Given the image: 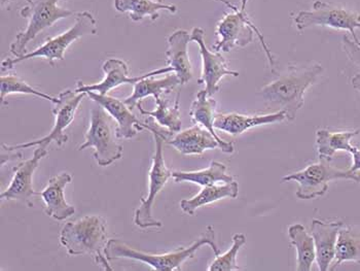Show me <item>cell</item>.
Instances as JSON below:
<instances>
[{"instance_id":"cell-1","label":"cell","mask_w":360,"mask_h":271,"mask_svg":"<svg viewBox=\"0 0 360 271\" xmlns=\"http://www.w3.org/2000/svg\"><path fill=\"white\" fill-rule=\"evenodd\" d=\"M324 68L320 64L292 66L288 73L264 86L259 95L264 101L279 106L286 114L288 121H293L303 108L307 90L314 85Z\"/></svg>"},{"instance_id":"cell-2","label":"cell","mask_w":360,"mask_h":271,"mask_svg":"<svg viewBox=\"0 0 360 271\" xmlns=\"http://www.w3.org/2000/svg\"><path fill=\"white\" fill-rule=\"evenodd\" d=\"M205 244L212 248L215 257L221 254V251L215 241L214 228L212 226H208L202 237L188 248H179L173 252L165 253V254H150V253L141 252V251L131 248L130 246L120 239H110L104 248V254L110 261L117 259H131L146 263L153 270L175 271L181 270L182 264L188 260L193 259L197 251H199Z\"/></svg>"},{"instance_id":"cell-3","label":"cell","mask_w":360,"mask_h":271,"mask_svg":"<svg viewBox=\"0 0 360 271\" xmlns=\"http://www.w3.org/2000/svg\"><path fill=\"white\" fill-rule=\"evenodd\" d=\"M152 131L153 139H155V151L153 157L152 168H150V183H148V193L146 198H141V206L137 208L134 215L135 225L141 229L162 228L163 223L158 221L153 215V206L157 195L163 190L167 182L172 177V172L166 166L165 159L163 154V144L168 141L173 135V132L168 129L160 127L152 122H148Z\"/></svg>"},{"instance_id":"cell-4","label":"cell","mask_w":360,"mask_h":271,"mask_svg":"<svg viewBox=\"0 0 360 271\" xmlns=\"http://www.w3.org/2000/svg\"><path fill=\"white\" fill-rule=\"evenodd\" d=\"M27 4L20 11L22 18L27 19L26 28L18 33L10 46L15 58L28 54L27 46L39 33L52 27L59 20L75 17L77 12L62 8L60 0H26Z\"/></svg>"},{"instance_id":"cell-5","label":"cell","mask_w":360,"mask_h":271,"mask_svg":"<svg viewBox=\"0 0 360 271\" xmlns=\"http://www.w3.org/2000/svg\"><path fill=\"white\" fill-rule=\"evenodd\" d=\"M106 222L100 215H86L75 222H68L60 233V244L70 256L104 254Z\"/></svg>"},{"instance_id":"cell-6","label":"cell","mask_w":360,"mask_h":271,"mask_svg":"<svg viewBox=\"0 0 360 271\" xmlns=\"http://www.w3.org/2000/svg\"><path fill=\"white\" fill-rule=\"evenodd\" d=\"M75 24L65 32L53 39H48L37 50L14 59H6L1 62L4 70H13L15 64L34 58H46L51 66L54 68L56 60H64L66 50L77 39L84 35L97 34V21L92 13L88 11L77 12L75 15Z\"/></svg>"},{"instance_id":"cell-7","label":"cell","mask_w":360,"mask_h":271,"mask_svg":"<svg viewBox=\"0 0 360 271\" xmlns=\"http://www.w3.org/2000/svg\"><path fill=\"white\" fill-rule=\"evenodd\" d=\"M217 35L219 41L212 46L214 52L228 53L235 48H244L252 43L255 35L259 39L262 48L266 53V59L273 72H275V58L270 49L264 43L263 34L259 29L255 25L248 13L242 11H233L226 14L217 23Z\"/></svg>"},{"instance_id":"cell-8","label":"cell","mask_w":360,"mask_h":271,"mask_svg":"<svg viewBox=\"0 0 360 271\" xmlns=\"http://www.w3.org/2000/svg\"><path fill=\"white\" fill-rule=\"evenodd\" d=\"M349 179L360 184L359 172L350 170H341L332 165L330 162L320 161L311 164L301 172L291 173L282 177V182H295L299 185L297 197L299 199H315L323 196L328 190L330 182Z\"/></svg>"},{"instance_id":"cell-9","label":"cell","mask_w":360,"mask_h":271,"mask_svg":"<svg viewBox=\"0 0 360 271\" xmlns=\"http://www.w3.org/2000/svg\"><path fill=\"white\" fill-rule=\"evenodd\" d=\"M111 115L97 103L91 110L90 127L86 132V141L79 151L94 148V158L98 165L108 166L123 156V146L117 144L113 134Z\"/></svg>"},{"instance_id":"cell-10","label":"cell","mask_w":360,"mask_h":271,"mask_svg":"<svg viewBox=\"0 0 360 271\" xmlns=\"http://www.w3.org/2000/svg\"><path fill=\"white\" fill-rule=\"evenodd\" d=\"M293 20L299 31H304L312 26L339 29L349 31L355 42L360 41L355 31L360 28L359 13L347 10L333 2L316 0L313 4L312 10L301 11L295 15Z\"/></svg>"},{"instance_id":"cell-11","label":"cell","mask_w":360,"mask_h":271,"mask_svg":"<svg viewBox=\"0 0 360 271\" xmlns=\"http://www.w3.org/2000/svg\"><path fill=\"white\" fill-rule=\"evenodd\" d=\"M86 93H77V91L68 90L60 93L59 101L55 104L53 108V115L55 117V125L48 135L37 141H28V143L10 144H2V148L6 152H13L15 150H23V149L31 148V146H42L46 148L54 143L59 148L63 146L68 141V135L64 133L65 129L72 123L75 114L79 110V104L82 103Z\"/></svg>"},{"instance_id":"cell-12","label":"cell","mask_w":360,"mask_h":271,"mask_svg":"<svg viewBox=\"0 0 360 271\" xmlns=\"http://www.w3.org/2000/svg\"><path fill=\"white\" fill-rule=\"evenodd\" d=\"M192 42L197 43L202 58V75L198 83L205 84L208 96L212 97L221 89V81L226 75L237 77L239 73L229 68V62L221 52H211L206 46L205 32L203 29L195 27L191 33Z\"/></svg>"},{"instance_id":"cell-13","label":"cell","mask_w":360,"mask_h":271,"mask_svg":"<svg viewBox=\"0 0 360 271\" xmlns=\"http://www.w3.org/2000/svg\"><path fill=\"white\" fill-rule=\"evenodd\" d=\"M102 70L104 73V79L100 83L84 85L83 82H77V88L75 89L77 93L96 92L100 95H108L113 89L126 84H131L134 86L137 82L146 79V77H153V75H164V73H173L170 66L168 68H160L153 72L139 75V77H130L129 75V68L125 61L110 58L104 62Z\"/></svg>"},{"instance_id":"cell-14","label":"cell","mask_w":360,"mask_h":271,"mask_svg":"<svg viewBox=\"0 0 360 271\" xmlns=\"http://www.w3.org/2000/svg\"><path fill=\"white\" fill-rule=\"evenodd\" d=\"M48 155V150L42 146H37L33 152L32 158L22 161L14 168V177L10 186L1 192V200H17L32 208L33 196H41V192H37L33 189V175L39 168V162L42 158Z\"/></svg>"},{"instance_id":"cell-15","label":"cell","mask_w":360,"mask_h":271,"mask_svg":"<svg viewBox=\"0 0 360 271\" xmlns=\"http://www.w3.org/2000/svg\"><path fill=\"white\" fill-rule=\"evenodd\" d=\"M86 95L93 101L100 104L117 121L115 137L117 139H133L136 137L139 131L148 129V124L139 121V118L133 114L132 110L122 100L108 95H100L96 92H86Z\"/></svg>"},{"instance_id":"cell-16","label":"cell","mask_w":360,"mask_h":271,"mask_svg":"<svg viewBox=\"0 0 360 271\" xmlns=\"http://www.w3.org/2000/svg\"><path fill=\"white\" fill-rule=\"evenodd\" d=\"M343 226L341 221L313 220L310 233L314 239L316 262L320 271L330 270L335 259L338 237Z\"/></svg>"},{"instance_id":"cell-17","label":"cell","mask_w":360,"mask_h":271,"mask_svg":"<svg viewBox=\"0 0 360 271\" xmlns=\"http://www.w3.org/2000/svg\"><path fill=\"white\" fill-rule=\"evenodd\" d=\"M71 179L72 177L70 173H60L51 177L48 186L41 192L42 201L44 202V213L56 221H64L75 215V206L66 201L64 194L66 186Z\"/></svg>"},{"instance_id":"cell-18","label":"cell","mask_w":360,"mask_h":271,"mask_svg":"<svg viewBox=\"0 0 360 271\" xmlns=\"http://www.w3.org/2000/svg\"><path fill=\"white\" fill-rule=\"evenodd\" d=\"M192 42L186 30H176L167 39V64L179 77L180 85H186L192 80L193 66L188 56V44Z\"/></svg>"},{"instance_id":"cell-19","label":"cell","mask_w":360,"mask_h":271,"mask_svg":"<svg viewBox=\"0 0 360 271\" xmlns=\"http://www.w3.org/2000/svg\"><path fill=\"white\" fill-rule=\"evenodd\" d=\"M284 120H286L284 111H278L273 114L253 115L229 113V114L215 115L214 128L224 131L233 137H237L251 128L268 125V124L280 123Z\"/></svg>"},{"instance_id":"cell-20","label":"cell","mask_w":360,"mask_h":271,"mask_svg":"<svg viewBox=\"0 0 360 271\" xmlns=\"http://www.w3.org/2000/svg\"><path fill=\"white\" fill-rule=\"evenodd\" d=\"M166 144H170L184 155H201L205 151L219 148V144L215 137L207 129L202 128L198 124L180 131L167 141Z\"/></svg>"},{"instance_id":"cell-21","label":"cell","mask_w":360,"mask_h":271,"mask_svg":"<svg viewBox=\"0 0 360 271\" xmlns=\"http://www.w3.org/2000/svg\"><path fill=\"white\" fill-rule=\"evenodd\" d=\"M217 106V100L208 96L207 92L204 89V90L198 92L197 97L193 101L192 106H191L190 117L193 123L203 126L215 137L217 143L219 144V149H221V152L226 153V154H233L235 151L234 144L224 141L215 133L214 119Z\"/></svg>"},{"instance_id":"cell-22","label":"cell","mask_w":360,"mask_h":271,"mask_svg":"<svg viewBox=\"0 0 360 271\" xmlns=\"http://www.w3.org/2000/svg\"><path fill=\"white\" fill-rule=\"evenodd\" d=\"M359 133V129L351 131H330L326 128L319 129L316 131V148L320 161L332 162L335 153L340 151L351 154L356 148L351 144V141Z\"/></svg>"},{"instance_id":"cell-23","label":"cell","mask_w":360,"mask_h":271,"mask_svg":"<svg viewBox=\"0 0 360 271\" xmlns=\"http://www.w3.org/2000/svg\"><path fill=\"white\" fill-rule=\"evenodd\" d=\"M179 85H180V81L175 73L167 75L163 79L155 80L152 77H146L135 84L132 94L124 100V102L127 106L133 110L140 100L148 96H153L155 99H159L169 94Z\"/></svg>"},{"instance_id":"cell-24","label":"cell","mask_w":360,"mask_h":271,"mask_svg":"<svg viewBox=\"0 0 360 271\" xmlns=\"http://www.w3.org/2000/svg\"><path fill=\"white\" fill-rule=\"evenodd\" d=\"M115 10L123 14H129L130 19L140 22L150 17L155 21L160 17L161 11L176 14L177 8L173 4H165L158 0H115Z\"/></svg>"},{"instance_id":"cell-25","label":"cell","mask_w":360,"mask_h":271,"mask_svg":"<svg viewBox=\"0 0 360 271\" xmlns=\"http://www.w3.org/2000/svg\"><path fill=\"white\" fill-rule=\"evenodd\" d=\"M239 194V184L237 182L226 184L224 186L203 187L200 193L191 199L180 201V208L186 214L193 215L198 208L224 198H237Z\"/></svg>"},{"instance_id":"cell-26","label":"cell","mask_w":360,"mask_h":271,"mask_svg":"<svg viewBox=\"0 0 360 271\" xmlns=\"http://www.w3.org/2000/svg\"><path fill=\"white\" fill-rule=\"evenodd\" d=\"M288 237L297 251V270H312L313 263L316 261V251L311 233L307 232L302 224H293L288 228Z\"/></svg>"},{"instance_id":"cell-27","label":"cell","mask_w":360,"mask_h":271,"mask_svg":"<svg viewBox=\"0 0 360 271\" xmlns=\"http://www.w3.org/2000/svg\"><path fill=\"white\" fill-rule=\"evenodd\" d=\"M344 262L360 264V230L344 225L340 230L335 255L330 270H335Z\"/></svg>"},{"instance_id":"cell-28","label":"cell","mask_w":360,"mask_h":271,"mask_svg":"<svg viewBox=\"0 0 360 271\" xmlns=\"http://www.w3.org/2000/svg\"><path fill=\"white\" fill-rule=\"evenodd\" d=\"M180 92L177 93L174 103L171 106L169 100L164 97L155 99L157 108L155 111H146L142 108L141 102L136 104L137 108L141 115L150 117L158 122L161 127H165L173 133H179L181 130L182 121L179 110Z\"/></svg>"},{"instance_id":"cell-29","label":"cell","mask_w":360,"mask_h":271,"mask_svg":"<svg viewBox=\"0 0 360 271\" xmlns=\"http://www.w3.org/2000/svg\"><path fill=\"white\" fill-rule=\"evenodd\" d=\"M172 177L175 183L190 182L202 187L213 186L217 183L229 184L234 182V177L226 173V164L212 161L206 170L198 172H173Z\"/></svg>"},{"instance_id":"cell-30","label":"cell","mask_w":360,"mask_h":271,"mask_svg":"<svg viewBox=\"0 0 360 271\" xmlns=\"http://www.w3.org/2000/svg\"><path fill=\"white\" fill-rule=\"evenodd\" d=\"M11 94L34 95V96L39 97V99L48 100V101L52 102L53 104H57L59 101L58 97L37 90L17 75H2L0 77V96H1L2 103H4L6 96Z\"/></svg>"},{"instance_id":"cell-31","label":"cell","mask_w":360,"mask_h":271,"mask_svg":"<svg viewBox=\"0 0 360 271\" xmlns=\"http://www.w3.org/2000/svg\"><path fill=\"white\" fill-rule=\"evenodd\" d=\"M233 244L224 254H219L209 266V271H237L242 268L238 265L237 256L240 248L245 246L246 237L243 233H237L233 237Z\"/></svg>"},{"instance_id":"cell-32","label":"cell","mask_w":360,"mask_h":271,"mask_svg":"<svg viewBox=\"0 0 360 271\" xmlns=\"http://www.w3.org/2000/svg\"><path fill=\"white\" fill-rule=\"evenodd\" d=\"M344 52L346 53L347 57L360 68V41L355 42L354 39H350L348 35H344L343 42H342Z\"/></svg>"},{"instance_id":"cell-33","label":"cell","mask_w":360,"mask_h":271,"mask_svg":"<svg viewBox=\"0 0 360 271\" xmlns=\"http://www.w3.org/2000/svg\"><path fill=\"white\" fill-rule=\"evenodd\" d=\"M352 155V165L349 170L352 172H360V149L355 148L354 151L351 153Z\"/></svg>"},{"instance_id":"cell-34","label":"cell","mask_w":360,"mask_h":271,"mask_svg":"<svg viewBox=\"0 0 360 271\" xmlns=\"http://www.w3.org/2000/svg\"><path fill=\"white\" fill-rule=\"evenodd\" d=\"M351 84H352L353 88L360 93V73H357V75H355L354 77H352Z\"/></svg>"},{"instance_id":"cell-35","label":"cell","mask_w":360,"mask_h":271,"mask_svg":"<svg viewBox=\"0 0 360 271\" xmlns=\"http://www.w3.org/2000/svg\"><path fill=\"white\" fill-rule=\"evenodd\" d=\"M158 1H161L162 0H158ZM217 1H221L222 4H224V6H228L230 10L232 11H239L240 8H238L237 6H235V4H233L232 2L230 1V0H217Z\"/></svg>"},{"instance_id":"cell-36","label":"cell","mask_w":360,"mask_h":271,"mask_svg":"<svg viewBox=\"0 0 360 271\" xmlns=\"http://www.w3.org/2000/svg\"><path fill=\"white\" fill-rule=\"evenodd\" d=\"M15 0H1V8L2 10H10L11 6Z\"/></svg>"},{"instance_id":"cell-37","label":"cell","mask_w":360,"mask_h":271,"mask_svg":"<svg viewBox=\"0 0 360 271\" xmlns=\"http://www.w3.org/2000/svg\"><path fill=\"white\" fill-rule=\"evenodd\" d=\"M248 1H250V0H241L240 11H242V12H246V6H248Z\"/></svg>"}]
</instances>
